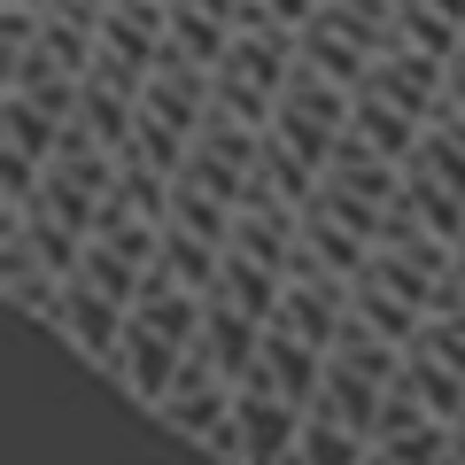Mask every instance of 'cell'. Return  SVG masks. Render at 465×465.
I'll use <instances>...</instances> for the list:
<instances>
[{
  "instance_id": "4fadbf2b",
  "label": "cell",
  "mask_w": 465,
  "mask_h": 465,
  "mask_svg": "<svg viewBox=\"0 0 465 465\" xmlns=\"http://www.w3.org/2000/svg\"><path fill=\"white\" fill-rule=\"evenodd\" d=\"M403 381L419 388V403H427L434 419H450V427L465 419V372L450 365V357H434V349H403Z\"/></svg>"
},
{
  "instance_id": "277c9868",
  "label": "cell",
  "mask_w": 465,
  "mask_h": 465,
  "mask_svg": "<svg viewBox=\"0 0 465 465\" xmlns=\"http://www.w3.org/2000/svg\"><path fill=\"white\" fill-rule=\"evenodd\" d=\"M47 326L101 372V365H109V349L124 341V326H133V302H116L109 287H94V280H63V302H54Z\"/></svg>"
},
{
  "instance_id": "5bb4252c",
  "label": "cell",
  "mask_w": 465,
  "mask_h": 465,
  "mask_svg": "<svg viewBox=\"0 0 465 465\" xmlns=\"http://www.w3.org/2000/svg\"><path fill=\"white\" fill-rule=\"evenodd\" d=\"M155 272H171V280H186L194 295H210L217 272H225V249L202 241V232H186V225H163V256H155Z\"/></svg>"
},
{
  "instance_id": "9a60e30c",
  "label": "cell",
  "mask_w": 465,
  "mask_h": 465,
  "mask_svg": "<svg viewBox=\"0 0 465 465\" xmlns=\"http://www.w3.org/2000/svg\"><path fill=\"white\" fill-rule=\"evenodd\" d=\"M396 32L411 39V47H427V54H458L465 47V24L450 16V8H434V0H396Z\"/></svg>"
},
{
  "instance_id": "7a4b0ae2",
  "label": "cell",
  "mask_w": 465,
  "mask_h": 465,
  "mask_svg": "<svg viewBox=\"0 0 465 465\" xmlns=\"http://www.w3.org/2000/svg\"><path fill=\"white\" fill-rule=\"evenodd\" d=\"M349 109H357V85H341V78H326V70L295 63L280 109H272V133H280L287 148H302L318 171H326V155L341 148V133H349Z\"/></svg>"
},
{
  "instance_id": "ac0fdd59",
  "label": "cell",
  "mask_w": 465,
  "mask_h": 465,
  "mask_svg": "<svg viewBox=\"0 0 465 465\" xmlns=\"http://www.w3.org/2000/svg\"><path fill=\"white\" fill-rule=\"evenodd\" d=\"M450 264H458V280H465V241H458V256H450Z\"/></svg>"
},
{
  "instance_id": "2e32d148",
  "label": "cell",
  "mask_w": 465,
  "mask_h": 465,
  "mask_svg": "<svg viewBox=\"0 0 465 465\" xmlns=\"http://www.w3.org/2000/svg\"><path fill=\"white\" fill-rule=\"evenodd\" d=\"M78 280H94V287H109L116 302H133L140 295V280H148V264H140V256H124L116 249V241H85V264H78Z\"/></svg>"
},
{
  "instance_id": "30bf717a",
  "label": "cell",
  "mask_w": 465,
  "mask_h": 465,
  "mask_svg": "<svg viewBox=\"0 0 465 465\" xmlns=\"http://www.w3.org/2000/svg\"><path fill=\"white\" fill-rule=\"evenodd\" d=\"M295 54H302L311 70H326V78H341V85H365V70H372V47H365L357 32H341L326 8L295 32Z\"/></svg>"
},
{
  "instance_id": "9c48e42d",
  "label": "cell",
  "mask_w": 465,
  "mask_h": 465,
  "mask_svg": "<svg viewBox=\"0 0 465 465\" xmlns=\"http://www.w3.org/2000/svg\"><path fill=\"white\" fill-rule=\"evenodd\" d=\"M349 133L365 140V148H381L388 163H411L419 140H427V116L396 109L388 94H372V85H357V109H349Z\"/></svg>"
},
{
  "instance_id": "8992f818",
  "label": "cell",
  "mask_w": 465,
  "mask_h": 465,
  "mask_svg": "<svg viewBox=\"0 0 465 465\" xmlns=\"http://www.w3.org/2000/svg\"><path fill=\"white\" fill-rule=\"evenodd\" d=\"M302 450V403L272 396V388H241L232 403V442L225 458H249V465H280Z\"/></svg>"
},
{
  "instance_id": "5b68a950",
  "label": "cell",
  "mask_w": 465,
  "mask_h": 465,
  "mask_svg": "<svg viewBox=\"0 0 465 465\" xmlns=\"http://www.w3.org/2000/svg\"><path fill=\"white\" fill-rule=\"evenodd\" d=\"M179 365H186V341H171V333H155L148 318H133V326H124V341L109 349V381L124 388V396L140 403V411H155V403H163V388L179 381Z\"/></svg>"
},
{
  "instance_id": "8fae6325",
  "label": "cell",
  "mask_w": 465,
  "mask_h": 465,
  "mask_svg": "<svg viewBox=\"0 0 465 465\" xmlns=\"http://www.w3.org/2000/svg\"><path fill=\"white\" fill-rule=\"evenodd\" d=\"M210 295L241 302V311H256L272 326V318H280V295H287V272L280 264H256V256H241V249H225V272H217Z\"/></svg>"
},
{
  "instance_id": "7c38bea8",
  "label": "cell",
  "mask_w": 465,
  "mask_h": 465,
  "mask_svg": "<svg viewBox=\"0 0 465 465\" xmlns=\"http://www.w3.org/2000/svg\"><path fill=\"white\" fill-rule=\"evenodd\" d=\"M63 124H70V116H54V109H39L32 94H8V85H0V148L54 163V140H63Z\"/></svg>"
},
{
  "instance_id": "e0dca14e",
  "label": "cell",
  "mask_w": 465,
  "mask_h": 465,
  "mask_svg": "<svg viewBox=\"0 0 465 465\" xmlns=\"http://www.w3.org/2000/svg\"><path fill=\"white\" fill-rule=\"evenodd\" d=\"M295 458H311V465H349V458H372V442L357 427H341V419H326V411H302V450Z\"/></svg>"
},
{
  "instance_id": "ba28073f",
  "label": "cell",
  "mask_w": 465,
  "mask_h": 465,
  "mask_svg": "<svg viewBox=\"0 0 465 465\" xmlns=\"http://www.w3.org/2000/svg\"><path fill=\"white\" fill-rule=\"evenodd\" d=\"M194 349L210 357V365H225L232 381H241V372L256 365V349H264V318H256V311H241V302H225V295H210Z\"/></svg>"
},
{
  "instance_id": "3957f363",
  "label": "cell",
  "mask_w": 465,
  "mask_h": 465,
  "mask_svg": "<svg viewBox=\"0 0 465 465\" xmlns=\"http://www.w3.org/2000/svg\"><path fill=\"white\" fill-rule=\"evenodd\" d=\"M372 458H396V465H427V458H458V427L434 419L419 403L411 381H396L372 411Z\"/></svg>"
},
{
  "instance_id": "52a82bcc",
  "label": "cell",
  "mask_w": 465,
  "mask_h": 465,
  "mask_svg": "<svg viewBox=\"0 0 465 465\" xmlns=\"http://www.w3.org/2000/svg\"><path fill=\"white\" fill-rule=\"evenodd\" d=\"M241 388H272V396H287V403L311 411V396L326 388V349L302 341V333H287V326H264V349H256V365L241 372Z\"/></svg>"
},
{
  "instance_id": "6da1fadb",
  "label": "cell",
  "mask_w": 465,
  "mask_h": 465,
  "mask_svg": "<svg viewBox=\"0 0 465 465\" xmlns=\"http://www.w3.org/2000/svg\"><path fill=\"white\" fill-rule=\"evenodd\" d=\"M232 403H241V381H232L225 365H210L202 349H186L179 381L163 388V403H155L148 419H155L163 434H179V442H202V450L225 458V442H232Z\"/></svg>"
}]
</instances>
